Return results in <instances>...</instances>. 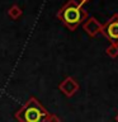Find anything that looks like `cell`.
<instances>
[{
    "instance_id": "obj_1",
    "label": "cell",
    "mask_w": 118,
    "mask_h": 122,
    "mask_svg": "<svg viewBox=\"0 0 118 122\" xmlns=\"http://www.w3.org/2000/svg\"><path fill=\"white\" fill-rule=\"evenodd\" d=\"M57 18L70 30H75L80 23L88 18V13L83 9L78 0H69L57 13Z\"/></svg>"
},
{
    "instance_id": "obj_2",
    "label": "cell",
    "mask_w": 118,
    "mask_h": 122,
    "mask_svg": "<svg viewBox=\"0 0 118 122\" xmlns=\"http://www.w3.org/2000/svg\"><path fill=\"white\" fill-rule=\"evenodd\" d=\"M47 116V109L34 97H30L28 102H25V104L15 113L18 122H46Z\"/></svg>"
},
{
    "instance_id": "obj_3",
    "label": "cell",
    "mask_w": 118,
    "mask_h": 122,
    "mask_svg": "<svg viewBox=\"0 0 118 122\" xmlns=\"http://www.w3.org/2000/svg\"><path fill=\"white\" fill-rule=\"evenodd\" d=\"M110 43L118 45V14H114L105 24L102 25V32Z\"/></svg>"
},
{
    "instance_id": "obj_4",
    "label": "cell",
    "mask_w": 118,
    "mask_h": 122,
    "mask_svg": "<svg viewBox=\"0 0 118 122\" xmlns=\"http://www.w3.org/2000/svg\"><path fill=\"white\" fill-rule=\"evenodd\" d=\"M79 83L76 81L74 78H71V76H67L66 79H64L60 83L59 85V89L62 94H65L66 97H74L76 94V92L79 90Z\"/></svg>"
},
{
    "instance_id": "obj_5",
    "label": "cell",
    "mask_w": 118,
    "mask_h": 122,
    "mask_svg": "<svg viewBox=\"0 0 118 122\" xmlns=\"http://www.w3.org/2000/svg\"><path fill=\"white\" fill-rule=\"evenodd\" d=\"M102 25L103 24L98 20V19L91 17V18L85 19V22H84V24H83V28L90 37H94V36H97L98 33L102 32Z\"/></svg>"
},
{
    "instance_id": "obj_6",
    "label": "cell",
    "mask_w": 118,
    "mask_h": 122,
    "mask_svg": "<svg viewBox=\"0 0 118 122\" xmlns=\"http://www.w3.org/2000/svg\"><path fill=\"white\" fill-rule=\"evenodd\" d=\"M22 13H23V10H22L18 5L10 6V8H9V10H8V15H9L11 19H18V18L22 15Z\"/></svg>"
},
{
    "instance_id": "obj_7",
    "label": "cell",
    "mask_w": 118,
    "mask_h": 122,
    "mask_svg": "<svg viewBox=\"0 0 118 122\" xmlns=\"http://www.w3.org/2000/svg\"><path fill=\"white\" fill-rule=\"evenodd\" d=\"M105 52H107V55H108L109 57H112V59H116V57H118V45L110 43L108 47H107Z\"/></svg>"
},
{
    "instance_id": "obj_8",
    "label": "cell",
    "mask_w": 118,
    "mask_h": 122,
    "mask_svg": "<svg viewBox=\"0 0 118 122\" xmlns=\"http://www.w3.org/2000/svg\"><path fill=\"white\" fill-rule=\"evenodd\" d=\"M46 122H61V120L56 116V114H51V113H48L47 118H46Z\"/></svg>"
},
{
    "instance_id": "obj_9",
    "label": "cell",
    "mask_w": 118,
    "mask_h": 122,
    "mask_svg": "<svg viewBox=\"0 0 118 122\" xmlns=\"http://www.w3.org/2000/svg\"><path fill=\"white\" fill-rule=\"evenodd\" d=\"M88 1H90V0H78V3L80 4V5H84V4H86Z\"/></svg>"
},
{
    "instance_id": "obj_10",
    "label": "cell",
    "mask_w": 118,
    "mask_h": 122,
    "mask_svg": "<svg viewBox=\"0 0 118 122\" xmlns=\"http://www.w3.org/2000/svg\"><path fill=\"white\" fill-rule=\"evenodd\" d=\"M116 121L118 122V114H117V116H116Z\"/></svg>"
}]
</instances>
